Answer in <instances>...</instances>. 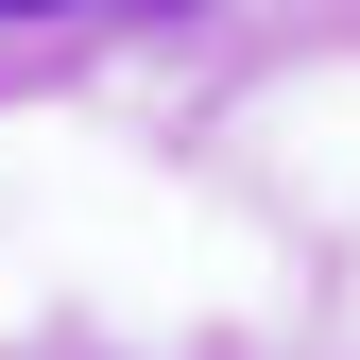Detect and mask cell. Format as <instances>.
<instances>
[{
    "label": "cell",
    "instance_id": "6da1fadb",
    "mask_svg": "<svg viewBox=\"0 0 360 360\" xmlns=\"http://www.w3.org/2000/svg\"><path fill=\"white\" fill-rule=\"evenodd\" d=\"M0 18H52V0H0Z\"/></svg>",
    "mask_w": 360,
    "mask_h": 360
}]
</instances>
